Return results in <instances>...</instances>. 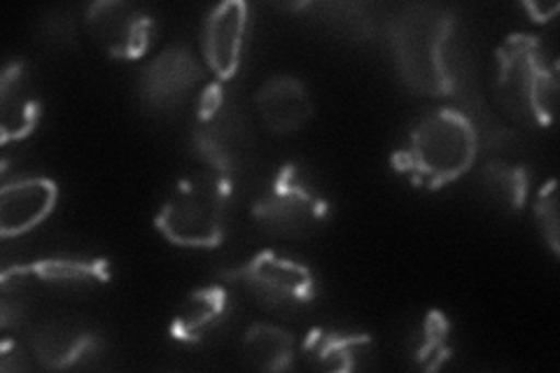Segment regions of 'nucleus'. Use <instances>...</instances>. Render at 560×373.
I'll list each match as a JSON object with an SVG mask.
<instances>
[{"instance_id":"a211bd4d","label":"nucleus","mask_w":560,"mask_h":373,"mask_svg":"<svg viewBox=\"0 0 560 373\" xmlns=\"http://www.w3.org/2000/svg\"><path fill=\"white\" fill-rule=\"evenodd\" d=\"M243 358L257 371L283 373L294 366L296 341L290 331L271 323H255L243 334Z\"/></svg>"},{"instance_id":"4be33fe9","label":"nucleus","mask_w":560,"mask_h":373,"mask_svg":"<svg viewBox=\"0 0 560 373\" xmlns=\"http://www.w3.org/2000/svg\"><path fill=\"white\" fill-rule=\"evenodd\" d=\"M308 10H315L323 22L331 24L337 31H346L353 35H366L370 33V20H364V8L360 5H306Z\"/></svg>"},{"instance_id":"39448f33","label":"nucleus","mask_w":560,"mask_h":373,"mask_svg":"<svg viewBox=\"0 0 560 373\" xmlns=\"http://www.w3.org/2000/svg\"><path fill=\"white\" fill-rule=\"evenodd\" d=\"M189 148L208 171L226 177H232L248 162L253 150L250 121L226 96L224 84L218 80L210 82L199 96Z\"/></svg>"},{"instance_id":"20e7f679","label":"nucleus","mask_w":560,"mask_h":373,"mask_svg":"<svg viewBox=\"0 0 560 373\" xmlns=\"http://www.w3.org/2000/svg\"><path fill=\"white\" fill-rule=\"evenodd\" d=\"M232 208V177L203 171L185 177L154 215V229L187 250H213L226 234Z\"/></svg>"},{"instance_id":"ddd939ff","label":"nucleus","mask_w":560,"mask_h":373,"mask_svg":"<svg viewBox=\"0 0 560 373\" xmlns=\"http://www.w3.org/2000/svg\"><path fill=\"white\" fill-rule=\"evenodd\" d=\"M0 278L35 280L59 290H96L110 282V261L103 257H43L28 264L5 266Z\"/></svg>"},{"instance_id":"b1692460","label":"nucleus","mask_w":560,"mask_h":373,"mask_svg":"<svg viewBox=\"0 0 560 373\" xmlns=\"http://www.w3.org/2000/svg\"><path fill=\"white\" fill-rule=\"evenodd\" d=\"M28 358H33V354H26V350L14 339H5L0 346V369L3 371H28Z\"/></svg>"},{"instance_id":"7ed1b4c3","label":"nucleus","mask_w":560,"mask_h":373,"mask_svg":"<svg viewBox=\"0 0 560 373\" xmlns=\"http://www.w3.org/2000/svg\"><path fill=\"white\" fill-rule=\"evenodd\" d=\"M495 96L506 115L530 127H551L558 103L556 68L530 33L506 35L495 51Z\"/></svg>"},{"instance_id":"f3484780","label":"nucleus","mask_w":560,"mask_h":373,"mask_svg":"<svg viewBox=\"0 0 560 373\" xmlns=\"http://www.w3.org/2000/svg\"><path fill=\"white\" fill-rule=\"evenodd\" d=\"M374 339L360 331L313 329L304 341V354L313 369L327 373L360 371L374 358Z\"/></svg>"},{"instance_id":"9d476101","label":"nucleus","mask_w":560,"mask_h":373,"mask_svg":"<svg viewBox=\"0 0 560 373\" xmlns=\"http://www.w3.org/2000/svg\"><path fill=\"white\" fill-rule=\"evenodd\" d=\"M250 28V8L243 0H224L206 14L201 31L203 61L218 82L226 84L236 78L245 40Z\"/></svg>"},{"instance_id":"2eb2a0df","label":"nucleus","mask_w":560,"mask_h":373,"mask_svg":"<svg viewBox=\"0 0 560 373\" xmlns=\"http://www.w3.org/2000/svg\"><path fill=\"white\" fill-rule=\"evenodd\" d=\"M40 121V98L28 68L10 61L0 75V140L3 145L28 138Z\"/></svg>"},{"instance_id":"6e6552de","label":"nucleus","mask_w":560,"mask_h":373,"mask_svg":"<svg viewBox=\"0 0 560 373\" xmlns=\"http://www.w3.org/2000/svg\"><path fill=\"white\" fill-rule=\"evenodd\" d=\"M84 24L105 55L119 61L145 57L154 38L152 14L127 0H98L86 5Z\"/></svg>"},{"instance_id":"393cba45","label":"nucleus","mask_w":560,"mask_h":373,"mask_svg":"<svg viewBox=\"0 0 560 373\" xmlns=\"http://www.w3.org/2000/svg\"><path fill=\"white\" fill-rule=\"evenodd\" d=\"M523 10L530 14V20L535 22H551L553 16L558 14L560 5L558 3H547V5H539V3H523Z\"/></svg>"},{"instance_id":"dca6fc26","label":"nucleus","mask_w":560,"mask_h":373,"mask_svg":"<svg viewBox=\"0 0 560 373\" xmlns=\"http://www.w3.org/2000/svg\"><path fill=\"white\" fill-rule=\"evenodd\" d=\"M230 315V292L224 285H208L191 292L173 315L168 336L175 343L199 346L210 339Z\"/></svg>"},{"instance_id":"6ab92c4d","label":"nucleus","mask_w":560,"mask_h":373,"mask_svg":"<svg viewBox=\"0 0 560 373\" xmlns=\"http://www.w3.org/2000/svg\"><path fill=\"white\" fill-rule=\"evenodd\" d=\"M481 185L488 201H493L506 212H518L528 201L530 175L528 168L521 164L493 159L481 168Z\"/></svg>"},{"instance_id":"4468645a","label":"nucleus","mask_w":560,"mask_h":373,"mask_svg":"<svg viewBox=\"0 0 560 373\" xmlns=\"http://www.w3.org/2000/svg\"><path fill=\"white\" fill-rule=\"evenodd\" d=\"M28 350L43 369L66 371L96 360L101 339L96 334L68 323H47L33 329Z\"/></svg>"},{"instance_id":"5701e85b","label":"nucleus","mask_w":560,"mask_h":373,"mask_svg":"<svg viewBox=\"0 0 560 373\" xmlns=\"http://www.w3.org/2000/svg\"><path fill=\"white\" fill-rule=\"evenodd\" d=\"M43 35H45V40L55 47H66V45L75 43L78 28L66 12L57 10V12H51V16H47V22L43 24Z\"/></svg>"},{"instance_id":"9b49d317","label":"nucleus","mask_w":560,"mask_h":373,"mask_svg":"<svg viewBox=\"0 0 560 373\" xmlns=\"http://www.w3.org/2000/svg\"><path fill=\"white\" fill-rule=\"evenodd\" d=\"M59 187L43 175L16 177L0 189V234L5 238L24 236L40 226L55 210Z\"/></svg>"},{"instance_id":"412c9836","label":"nucleus","mask_w":560,"mask_h":373,"mask_svg":"<svg viewBox=\"0 0 560 373\" xmlns=\"http://www.w3.org/2000/svg\"><path fill=\"white\" fill-rule=\"evenodd\" d=\"M535 224L539 229V236L549 247L553 257L560 255V215H558V183L556 177L539 189L537 201L533 208Z\"/></svg>"},{"instance_id":"f8f14e48","label":"nucleus","mask_w":560,"mask_h":373,"mask_svg":"<svg viewBox=\"0 0 560 373\" xmlns=\"http://www.w3.org/2000/svg\"><path fill=\"white\" fill-rule=\"evenodd\" d=\"M255 105L259 119L271 133L290 136L302 131L313 117V96L304 80L273 75L257 89Z\"/></svg>"},{"instance_id":"0eeeda50","label":"nucleus","mask_w":560,"mask_h":373,"mask_svg":"<svg viewBox=\"0 0 560 373\" xmlns=\"http://www.w3.org/2000/svg\"><path fill=\"white\" fill-rule=\"evenodd\" d=\"M222 278L241 282L261 308L278 315L304 311L318 292L308 266L278 250H261L236 269L224 271Z\"/></svg>"},{"instance_id":"f257e3e1","label":"nucleus","mask_w":560,"mask_h":373,"mask_svg":"<svg viewBox=\"0 0 560 373\" xmlns=\"http://www.w3.org/2000/svg\"><path fill=\"white\" fill-rule=\"evenodd\" d=\"M479 131L458 108H434L420 115L393 154V166L416 187L442 189L475 166Z\"/></svg>"},{"instance_id":"423d86ee","label":"nucleus","mask_w":560,"mask_h":373,"mask_svg":"<svg viewBox=\"0 0 560 373\" xmlns=\"http://www.w3.org/2000/svg\"><path fill=\"white\" fill-rule=\"evenodd\" d=\"M329 203L300 164L280 166L253 203V220L271 238H304L327 220Z\"/></svg>"},{"instance_id":"f03ea898","label":"nucleus","mask_w":560,"mask_h":373,"mask_svg":"<svg viewBox=\"0 0 560 373\" xmlns=\"http://www.w3.org/2000/svg\"><path fill=\"white\" fill-rule=\"evenodd\" d=\"M455 28L448 8L416 3L401 8L388 22V45L397 73L420 96H451L455 78L446 49Z\"/></svg>"},{"instance_id":"1a4fd4ad","label":"nucleus","mask_w":560,"mask_h":373,"mask_svg":"<svg viewBox=\"0 0 560 373\" xmlns=\"http://www.w3.org/2000/svg\"><path fill=\"white\" fill-rule=\"evenodd\" d=\"M203 78L199 59L183 45L160 51L138 78V101L150 113H173Z\"/></svg>"},{"instance_id":"aec40b11","label":"nucleus","mask_w":560,"mask_h":373,"mask_svg":"<svg viewBox=\"0 0 560 373\" xmlns=\"http://www.w3.org/2000/svg\"><path fill=\"white\" fill-rule=\"evenodd\" d=\"M451 331V319L442 311H428L423 325H420L413 362L423 371L444 369L453 358Z\"/></svg>"}]
</instances>
